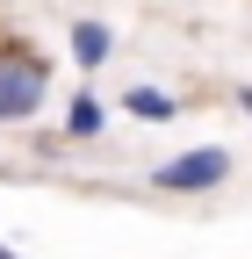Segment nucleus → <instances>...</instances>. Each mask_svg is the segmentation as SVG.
Segmentation results:
<instances>
[{
    "label": "nucleus",
    "mask_w": 252,
    "mask_h": 259,
    "mask_svg": "<svg viewBox=\"0 0 252 259\" xmlns=\"http://www.w3.org/2000/svg\"><path fill=\"white\" fill-rule=\"evenodd\" d=\"M51 101V58L29 36H0V130L36 122Z\"/></svg>",
    "instance_id": "f257e3e1"
},
{
    "label": "nucleus",
    "mask_w": 252,
    "mask_h": 259,
    "mask_svg": "<svg viewBox=\"0 0 252 259\" xmlns=\"http://www.w3.org/2000/svg\"><path fill=\"white\" fill-rule=\"evenodd\" d=\"M231 173H238V151L231 144H195V151L159 158L144 180H151V194H216Z\"/></svg>",
    "instance_id": "f03ea898"
},
{
    "label": "nucleus",
    "mask_w": 252,
    "mask_h": 259,
    "mask_svg": "<svg viewBox=\"0 0 252 259\" xmlns=\"http://www.w3.org/2000/svg\"><path fill=\"white\" fill-rule=\"evenodd\" d=\"M65 51H72L79 72H101V65L115 58V29H108V22H94V15H79V22L65 29Z\"/></svg>",
    "instance_id": "7ed1b4c3"
},
{
    "label": "nucleus",
    "mask_w": 252,
    "mask_h": 259,
    "mask_svg": "<svg viewBox=\"0 0 252 259\" xmlns=\"http://www.w3.org/2000/svg\"><path fill=\"white\" fill-rule=\"evenodd\" d=\"M101 130H108V101H101L94 87H72V94H65V137H72V144H94Z\"/></svg>",
    "instance_id": "20e7f679"
},
{
    "label": "nucleus",
    "mask_w": 252,
    "mask_h": 259,
    "mask_svg": "<svg viewBox=\"0 0 252 259\" xmlns=\"http://www.w3.org/2000/svg\"><path fill=\"white\" fill-rule=\"evenodd\" d=\"M115 108H122V115H137V122H173L187 101H180V94H166V87H122V94H115Z\"/></svg>",
    "instance_id": "39448f33"
},
{
    "label": "nucleus",
    "mask_w": 252,
    "mask_h": 259,
    "mask_svg": "<svg viewBox=\"0 0 252 259\" xmlns=\"http://www.w3.org/2000/svg\"><path fill=\"white\" fill-rule=\"evenodd\" d=\"M231 108H238V115H245V122H252V87H245V79H238V87H231Z\"/></svg>",
    "instance_id": "423d86ee"
},
{
    "label": "nucleus",
    "mask_w": 252,
    "mask_h": 259,
    "mask_svg": "<svg viewBox=\"0 0 252 259\" xmlns=\"http://www.w3.org/2000/svg\"><path fill=\"white\" fill-rule=\"evenodd\" d=\"M0 259H29V252H15V245H0Z\"/></svg>",
    "instance_id": "0eeeda50"
}]
</instances>
